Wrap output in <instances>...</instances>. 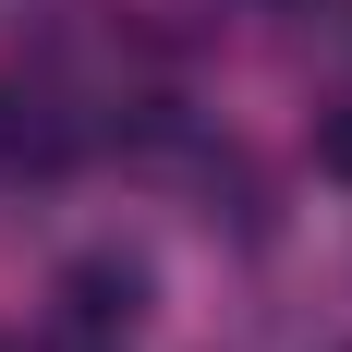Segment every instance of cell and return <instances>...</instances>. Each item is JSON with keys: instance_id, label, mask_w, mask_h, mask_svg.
I'll list each match as a JSON object with an SVG mask.
<instances>
[{"instance_id": "6da1fadb", "label": "cell", "mask_w": 352, "mask_h": 352, "mask_svg": "<svg viewBox=\"0 0 352 352\" xmlns=\"http://www.w3.org/2000/svg\"><path fill=\"white\" fill-rule=\"evenodd\" d=\"M73 328H98V340H109V328H134V304H146V280H134V267H109V255H98V267H73Z\"/></svg>"}, {"instance_id": "7a4b0ae2", "label": "cell", "mask_w": 352, "mask_h": 352, "mask_svg": "<svg viewBox=\"0 0 352 352\" xmlns=\"http://www.w3.org/2000/svg\"><path fill=\"white\" fill-rule=\"evenodd\" d=\"M61 352H98V328H73V340H61Z\"/></svg>"}]
</instances>
